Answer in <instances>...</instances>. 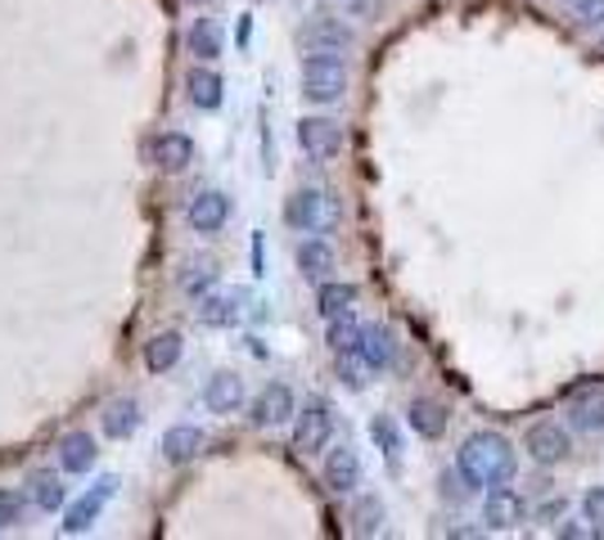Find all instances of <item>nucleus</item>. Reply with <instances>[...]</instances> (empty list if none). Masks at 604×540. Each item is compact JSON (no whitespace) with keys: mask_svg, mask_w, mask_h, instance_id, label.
<instances>
[{"mask_svg":"<svg viewBox=\"0 0 604 540\" xmlns=\"http://www.w3.org/2000/svg\"><path fill=\"white\" fill-rule=\"evenodd\" d=\"M455 469L470 477V486H501V482H515L519 455H515V447H509L501 432L483 428L474 437H464V447L455 455Z\"/></svg>","mask_w":604,"mask_h":540,"instance_id":"obj_1","label":"nucleus"},{"mask_svg":"<svg viewBox=\"0 0 604 540\" xmlns=\"http://www.w3.org/2000/svg\"><path fill=\"white\" fill-rule=\"evenodd\" d=\"M348 90V64L330 55H307L303 59V95L311 104H339Z\"/></svg>","mask_w":604,"mask_h":540,"instance_id":"obj_2","label":"nucleus"},{"mask_svg":"<svg viewBox=\"0 0 604 540\" xmlns=\"http://www.w3.org/2000/svg\"><path fill=\"white\" fill-rule=\"evenodd\" d=\"M330 432H334V415L325 401H307L298 415H294V451L298 455H320L330 447Z\"/></svg>","mask_w":604,"mask_h":540,"instance_id":"obj_3","label":"nucleus"},{"mask_svg":"<svg viewBox=\"0 0 604 540\" xmlns=\"http://www.w3.org/2000/svg\"><path fill=\"white\" fill-rule=\"evenodd\" d=\"M524 447H528V460L541 464V469H554V464H564L569 451H573V441L564 432V423H554V419H537L524 437Z\"/></svg>","mask_w":604,"mask_h":540,"instance_id":"obj_4","label":"nucleus"},{"mask_svg":"<svg viewBox=\"0 0 604 540\" xmlns=\"http://www.w3.org/2000/svg\"><path fill=\"white\" fill-rule=\"evenodd\" d=\"M352 27L339 23V19H311L303 32H298V45L307 55H330V59H343L352 51Z\"/></svg>","mask_w":604,"mask_h":540,"instance_id":"obj_5","label":"nucleus"},{"mask_svg":"<svg viewBox=\"0 0 604 540\" xmlns=\"http://www.w3.org/2000/svg\"><path fill=\"white\" fill-rule=\"evenodd\" d=\"M298 144H303V154L311 163H330L343 150V126L330 122V118H303L298 122Z\"/></svg>","mask_w":604,"mask_h":540,"instance_id":"obj_6","label":"nucleus"},{"mask_svg":"<svg viewBox=\"0 0 604 540\" xmlns=\"http://www.w3.org/2000/svg\"><path fill=\"white\" fill-rule=\"evenodd\" d=\"M524 514H528V505H524V496L509 482H501V486H487V500H483V522H487V531H515L519 522H524Z\"/></svg>","mask_w":604,"mask_h":540,"instance_id":"obj_7","label":"nucleus"},{"mask_svg":"<svg viewBox=\"0 0 604 540\" xmlns=\"http://www.w3.org/2000/svg\"><path fill=\"white\" fill-rule=\"evenodd\" d=\"M113 491H118V477H100V482L90 486L77 505H68V514H64V531H68V536H81V531L96 527V518H100L105 505L113 500Z\"/></svg>","mask_w":604,"mask_h":540,"instance_id":"obj_8","label":"nucleus"},{"mask_svg":"<svg viewBox=\"0 0 604 540\" xmlns=\"http://www.w3.org/2000/svg\"><path fill=\"white\" fill-rule=\"evenodd\" d=\"M285 221L303 234H316L325 221H330V199L320 189H294L289 203H285Z\"/></svg>","mask_w":604,"mask_h":540,"instance_id":"obj_9","label":"nucleus"},{"mask_svg":"<svg viewBox=\"0 0 604 540\" xmlns=\"http://www.w3.org/2000/svg\"><path fill=\"white\" fill-rule=\"evenodd\" d=\"M298 415V406H294V392L285 387V383H266L262 392H257V401H253V423L257 428H281V423H289Z\"/></svg>","mask_w":604,"mask_h":540,"instance_id":"obj_10","label":"nucleus"},{"mask_svg":"<svg viewBox=\"0 0 604 540\" xmlns=\"http://www.w3.org/2000/svg\"><path fill=\"white\" fill-rule=\"evenodd\" d=\"M244 401H249V392H244V378L235 370H217L208 378V387H204V406L212 415H235Z\"/></svg>","mask_w":604,"mask_h":540,"instance_id":"obj_11","label":"nucleus"},{"mask_svg":"<svg viewBox=\"0 0 604 540\" xmlns=\"http://www.w3.org/2000/svg\"><path fill=\"white\" fill-rule=\"evenodd\" d=\"M325 486L334 491V496H348V491L361 486V455L348 447H334V451H325Z\"/></svg>","mask_w":604,"mask_h":540,"instance_id":"obj_12","label":"nucleus"},{"mask_svg":"<svg viewBox=\"0 0 604 540\" xmlns=\"http://www.w3.org/2000/svg\"><path fill=\"white\" fill-rule=\"evenodd\" d=\"M185 217H190V225H195L199 234H217V230L230 221V194H221V189L195 194L190 208H185Z\"/></svg>","mask_w":604,"mask_h":540,"instance_id":"obj_13","label":"nucleus"},{"mask_svg":"<svg viewBox=\"0 0 604 540\" xmlns=\"http://www.w3.org/2000/svg\"><path fill=\"white\" fill-rule=\"evenodd\" d=\"M356 352L365 356L370 370L384 374V370L397 365V338H393L388 324H365V329H361V342H356Z\"/></svg>","mask_w":604,"mask_h":540,"instance_id":"obj_14","label":"nucleus"},{"mask_svg":"<svg viewBox=\"0 0 604 540\" xmlns=\"http://www.w3.org/2000/svg\"><path fill=\"white\" fill-rule=\"evenodd\" d=\"M204 428H195V423H176V428H167L163 432V460L167 464H190L199 451H204Z\"/></svg>","mask_w":604,"mask_h":540,"instance_id":"obj_15","label":"nucleus"},{"mask_svg":"<svg viewBox=\"0 0 604 540\" xmlns=\"http://www.w3.org/2000/svg\"><path fill=\"white\" fill-rule=\"evenodd\" d=\"M240 302H244V293L240 288H230V293H204L199 298V320L208 329H230L240 320Z\"/></svg>","mask_w":604,"mask_h":540,"instance_id":"obj_16","label":"nucleus"},{"mask_svg":"<svg viewBox=\"0 0 604 540\" xmlns=\"http://www.w3.org/2000/svg\"><path fill=\"white\" fill-rule=\"evenodd\" d=\"M96 460H100V451H96V437L90 432H68L59 441V469L64 473H90Z\"/></svg>","mask_w":604,"mask_h":540,"instance_id":"obj_17","label":"nucleus"},{"mask_svg":"<svg viewBox=\"0 0 604 540\" xmlns=\"http://www.w3.org/2000/svg\"><path fill=\"white\" fill-rule=\"evenodd\" d=\"M154 163H158L163 172H185V167L195 163V140L180 135V131L158 135V140H154Z\"/></svg>","mask_w":604,"mask_h":540,"instance_id":"obj_18","label":"nucleus"},{"mask_svg":"<svg viewBox=\"0 0 604 540\" xmlns=\"http://www.w3.org/2000/svg\"><path fill=\"white\" fill-rule=\"evenodd\" d=\"M569 428L582 437H604V392L600 387L569 406Z\"/></svg>","mask_w":604,"mask_h":540,"instance_id":"obj_19","label":"nucleus"},{"mask_svg":"<svg viewBox=\"0 0 604 540\" xmlns=\"http://www.w3.org/2000/svg\"><path fill=\"white\" fill-rule=\"evenodd\" d=\"M185 95H190V104L212 113L221 109V95H226V81L212 73V68H190V77H185Z\"/></svg>","mask_w":604,"mask_h":540,"instance_id":"obj_20","label":"nucleus"},{"mask_svg":"<svg viewBox=\"0 0 604 540\" xmlns=\"http://www.w3.org/2000/svg\"><path fill=\"white\" fill-rule=\"evenodd\" d=\"M100 428H105L113 441H127L135 428H141V401H135V397H118V401H109L105 415H100Z\"/></svg>","mask_w":604,"mask_h":540,"instance_id":"obj_21","label":"nucleus"},{"mask_svg":"<svg viewBox=\"0 0 604 540\" xmlns=\"http://www.w3.org/2000/svg\"><path fill=\"white\" fill-rule=\"evenodd\" d=\"M180 352H185V338H180L176 329H163V333H154V338L145 342V365H150L154 374H167V370L180 365Z\"/></svg>","mask_w":604,"mask_h":540,"instance_id":"obj_22","label":"nucleus"},{"mask_svg":"<svg viewBox=\"0 0 604 540\" xmlns=\"http://www.w3.org/2000/svg\"><path fill=\"white\" fill-rule=\"evenodd\" d=\"M406 419H410V428L420 432L425 441H438V437L447 432V410H442L433 397H415L410 410H406Z\"/></svg>","mask_w":604,"mask_h":540,"instance_id":"obj_23","label":"nucleus"},{"mask_svg":"<svg viewBox=\"0 0 604 540\" xmlns=\"http://www.w3.org/2000/svg\"><path fill=\"white\" fill-rule=\"evenodd\" d=\"M298 271H303V279H330V271H334V249L325 239H307V243H298Z\"/></svg>","mask_w":604,"mask_h":540,"instance_id":"obj_24","label":"nucleus"},{"mask_svg":"<svg viewBox=\"0 0 604 540\" xmlns=\"http://www.w3.org/2000/svg\"><path fill=\"white\" fill-rule=\"evenodd\" d=\"M356 307V284H339V279H320V293H316V311L325 320H334L343 311Z\"/></svg>","mask_w":604,"mask_h":540,"instance_id":"obj_25","label":"nucleus"},{"mask_svg":"<svg viewBox=\"0 0 604 540\" xmlns=\"http://www.w3.org/2000/svg\"><path fill=\"white\" fill-rule=\"evenodd\" d=\"M185 45H190V55L204 59V64L221 59V23H217V19H195V27H190V36H185Z\"/></svg>","mask_w":604,"mask_h":540,"instance_id":"obj_26","label":"nucleus"},{"mask_svg":"<svg viewBox=\"0 0 604 540\" xmlns=\"http://www.w3.org/2000/svg\"><path fill=\"white\" fill-rule=\"evenodd\" d=\"M28 496H32V505H36L41 514H55V509H64L68 491H64V482H59L55 473H36V477L28 482Z\"/></svg>","mask_w":604,"mask_h":540,"instance_id":"obj_27","label":"nucleus"},{"mask_svg":"<svg viewBox=\"0 0 604 540\" xmlns=\"http://www.w3.org/2000/svg\"><path fill=\"white\" fill-rule=\"evenodd\" d=\"M217 284V266L208 262V257H199V262H185L180 266V275H176V288L185 293V298H204V293Z\"/></svg>","mask_w":604,"mask_h":540,"instance_id":"obj_28","label":"nucleus"},{"mask_svg":"<svg viewBox=\"0 0 604 540\" xmlns=\"http://www.w3.org/2000/svg\"><path fill=\"white\" fill-rule=\"evenodd\" d=\"M361 329H365V324H356L352 311H343V316L330 320V329H325V342H330V352H334V356H339V352H356Z\"/></svg>","mask_w":604,"mask_h":540,"instance_id":"obj_29","label":"nucleus"},{"mask_svg":"<svg viewBox=\"0 0 604 540\" xmlns=\"http://www.w3.org/2000/svg\"><path fill=\"white\" fill-rule=\"evenodd\" d=\"M352 531L356 536H380L384 531V505L375 496H361L352 509Z\"/></svg>","mask_w":604,"mask_h":540,"instance_id":"obj_30","label":"nucleus"},{"mask_svg":"<svg viewBox=\"0 0 604 540\" xmlns=\"http://www.w3.org/2000/svg\"><path fill=\"white\" fill-rule=\"evenodd\" d=\"M370 437H375V447L397 464V455H402V432H397V423L388 419V415H380V419H370Z\"/></svg>","mask_w":604,"mask_h":540,"instance_id":"obj_31","label":"nucleus"},{"mask_svg":"<svg viewBox=\"0 0 604 540\" xmlns=\"http://www.w3.org/2000/svg\"><path fill=\"white\" fill-rule=\"evenodd\" d=\"M365 374H375L365 365V356L361 352H339V378L352 387V392H361L365 387Z\"/></svg>","mask_w":604,"mask_h":540,"instance_id":"obj_32","label":"nucleus"},{"mask_svg":"<svg viewBox=\"0 0 604 540\" xmlns=\"http://www.w3.org/2000/svg\"><path fill=\"white\" fill-rule=\"evenodd\" d=\"M573 14L582 27H604V0H573Z\"/></svg>","mask_w":604,"mask_h":540,"instance_id":"obj_33","label":"nucleus"},{"mask_svg":"<svg viewBox=\"0 0 604 540\" xmlns=\"http://www.w3.org/2000/svg\"><path fill=\"white\" fill-rule=\"evenodd\" d=\"M582 514L604 531V486H591L586 496H582Z\"/></svg>","mask_w":604,"mask_h":540,"instance_id":"obj_34","label":"nucleus"},{"mask_svg":"<svg viewBox=\"0 0 604 540\" xmlns=\"http://www.w3.org/2000/svg\"><path fill=\"white\" fill-rule=\"evenodd\" d=\"M19 518H23V500L14 491H0V527H14Z\"/></svg>","mask_w":604,"mask_h":540,"instance_id":"obj_35","label":"nucleus"},{"mask_svg":"<svg viewBox=\"0 0 604 540\" xmlns=\"http://www.w3.org/2000/svg\"><path fill=\"white\" fill-rule=\"evenodd\" d=\"M560 536H569V540H591V536H600V527H595L591 518H582V522H564Z\"/></svg>","mask_w":604,"mask_h":540,"instance_id":"obj_36","label":"nucleus"},{"mask_svg":"<svg viewBox=\"0 0 604 540\" xmlns=\"http://www.w3.org/2000/svg\"><path fill=\"white\" fill-rule=\"evenodd\" d=\"M195 5H212V0H195Z\"/></svg>","mask_w":604,"mask_h":540,"instance_id":"obj_37","label":"nucleus"}]
</instances>
